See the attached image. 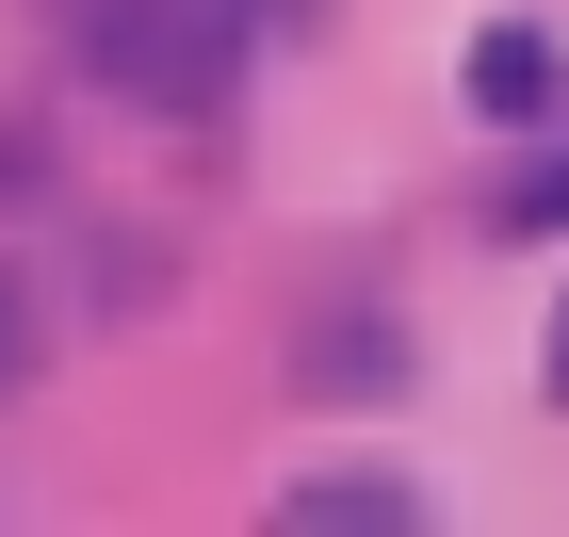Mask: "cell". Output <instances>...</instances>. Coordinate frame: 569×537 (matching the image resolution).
<instances>
[{
    "instance_id": "7",
    "label": "cell",
    "mask_w": 569,
    "mask_h": 537,
    "mask_svg": "<svg viewBox=\"0 0 569 537\" xmlns=\"http://www.w3.org/2000/svg\"><path fill=\"white\" fill-rule=\"evenodd\" d=\"M0 196H49V147L33 131H0Z\"/></svg>"
},
{
    "instance_id": "1",
    "label": "cell",
    "mask_w": 569,
    "mask_h": 537,
    "mask_svg": "<svg viewBox=\"0 0 569 537\" xmlns=\"http://www.w3.org/2000/svg\"><path fill=\"white\" fill-rule=\"evenodd\" d=\"M82 49L131 115H228V82H244V17L228 0H82Z\"/></svg>"
},
{
    "instance_id": "6",
    "label": "cell",
    "mask_w": 569,
    "mask_h": 537,
    "mask_svg": "<svg viewBox=\"0 0 569 537\" xmlns=\"http://www.w3.org/2000/svg\"><path fill=\"white\" fill-rule=\"evenodd\" d=\"M33 358H49V310H33V277L0 261V407L33 391Z\"/></svg>"
},
{
    "instance_id": "8",
    "label": "cell",
    "mask_w": 569,
    "mask_h": 537,
    "mask_svg": "<svg viewBox=\"0 0 569 537\" xmlns=\"http://www.w3.org/2000/svg\"><path fill=\"white\" fill-rule=\"evenodd\" d=\"M537 391L569 407V294H553V326H537Z\"/></svg>"
},
{
    "instance_id": "2",
    "label": "cell",
    "mask_w": 569,
    "mask_h": 537,
    "mask_svg": "<svg viewBox=\"0 0 569 537\" xmlns=\"http://www.w3.org/2000/svg\"><path fill=\"white\" fill-rule=\"evenodd\" d=\"M456 98H472L488 131H553V115H569V49L537 33V17H488L472 66H456Z\"/></svg>"
},
{
    "instance_id": "3",
    "label": "cell",
    "mask_w": 569,
    "mask_h": 537,
    "mask_svg": "<svg viewBox=\"0 0 569 537\" xmlns=\"http://www.w3.org/2000/svg\"><path fill=\"white\" fill-rule=\"evenodd\" d=\"M293 391H326V407H391V391H407V326H391V310H326V326H293Z\"/></svg>"
},
{
    "instance_id": "4",
    "label": "cell",
    "mask_w": 569,
    "mask_h": 537,
    "mask_svg": "<svg viewBox=\"0 0 569 537\" xmlns=\"http://www.w3.org/2000/svg\"><path fill=\"white\" fill-rule=\"evenodd\" d=\"M293 521H326V537H407V521H423V489H407V473H309Z\"/></svg>"
},
{
    "instance_id": "9",
    "label": "cell",
    "mask_w": 569,
    "mask_h": 537,
    "mask_svg": "<svg viewBox=\"0 0 569 537\" xmlns=\"http://www.w3.org/2000/svg\"><path fill=\"white\" fill-rule=\"evenodd\" d=\"M277 17H293V0H277Z\"/></svg>"
},
{
    "instance_id": "5",
    "label": "cell",
    "mask_w": 569,
    "mask_h": 537,
    "mask_svg": "<svg viewBox=\"0 0 569 537\" xmlns=\"http://www.w3.org/2000/svg\"><path fill=\"white\" fill-rule=\"evenodd\" d=\"M488 245H569V147H553V163H521L505 196H488Z\"/></svg>"
}]
</instances>
